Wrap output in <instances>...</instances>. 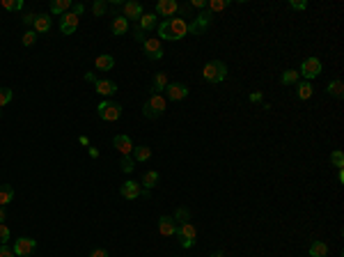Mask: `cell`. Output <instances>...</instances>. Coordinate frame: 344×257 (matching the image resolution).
I'll use <instances>...</instances> for the list:
<instances>
[{"label":"cell","instance_id":"6da1fadb","mask_svg":"<svg viewBox=\"0 0 344 257\" xmlns=\"http://www.w3.org/2000/svg\"><path fill=\"white\" fill-rule=\"evenodd\" d=\"M188 35V21L179 19V16H172L159 23V39L163 41H179Z\"/></svg>","mask_w":344,"mask_h":257},{"label":"cell","instance_id":"7a4b0ae2","mask_svg":"<svg viewBox=\"0 0 344 257\" xmlns=\"http://www.w3.org/2000/svg\"><path fill=\"white\" fill-rule=\"evenodd\" d=\"M202 78L206 83H223L227 78V65L225 62H220V60H211V62H206L205 69H202Z\"/></svg>","mask_w":344,"mask_h":257},{"label":"cell","instance_id":"3957f363","mask_svg":"<svg viewBox=\"0 0 344 257\" xmlns=\"http://www.w3.org/2000/svg\"><path fill=\"white\" fill-rule=\"evenodd\" d=\"M142 112H145V117H149V119L161 117V115L166 112V97H163V94H149V99L142 106Z\"/></svg>","mask_w":344,"mask_h":257},{"label":"cell","instance_id":"277c9868","mask_svg":"<svg viewBox=\"0 0 344 257\" xmlns=\"http://www.w3.org/2000/svg\"><path fill=\"white\" fill-rule=\"evenodd\" d=\"M97 115H99L103 122H117L119 117H122V106L117 104V101H101L99 106H97Z\"/></svg>","mask_w":344,"mask_h":257},{"label":"cell","instance_id":"5b68a950","mask_svg":"<svg viewBox=\"0 0 344 257\" xmlns=\"http://www.w3.org/2000/svg\"><path fill=\"white\" fill-rule=\"evenodd\" d=\"M211 21H213V14L209 12V9H202V12L195 16V19L188 23V33L191 35H202L209 30V26H211Z\"/></svg>","mask_w":344,"mask_h":257},{"label":"cell","instance_id":"8992f818","mask_svg":"<svg viewBox=\"0 0 344 257\" xmlns=\"http://www.w3.org/2000/svg\"><path fill=\"white\" fill-rule=\"evenodd\" d=\"M177 237L181 248H193L195 246V239H198V230L193 223H181L177 225Z\"/></svg>","mask_w":344,"mask_h":257},{"label":"cell","instance_id":"52a82bcc","mask_svg":"<svg viewBox=\"0 0 344 257\" xmlns=\"http://www.w3.org/2000/svg\"><path fill=\"white\" fill-rule=\"evenodd\" d=\"M298 76H303L305 80H312L321 76V60L319 58H305L301 62V69H298Z\"/></svg>","mask_w":344,"mask_h":257},{"label":"cell","instance_id":"ba28073f","mask_svg":"<svg viewBox=\"0 0 344 257\" xmlns=\"http://www.w3.org/2000/svg\"><path fill=\"white\" fill-rule=\"evenodd\" d=\"M12 251H14V255H19V257H30L34 251H37V241L30 239V237H19L16 241H14Z\"/></svg>","mask_w":344,"mask_h":257},{"label":"cell","instance_id":"9c48e42d","mask_svg":"<svg viewBox=\"0 0 344 257\" xmlns=\"http://www.w3.org/2000/svg\"><path fill=\"white\" fill-rule=\"evenodd\" d=\"M142 48H145V55L149 60H161L163 58V44H161L159 37H147L142 41Z\"/></svg>","mask_w":344,"mask_h":257},{"label":"cell","instance_id":"30bf717a","mask_svg":"<svg viewBox=\"0 0 344 257\" xmlns=\"http://www.w3.org/2000/svg\"><path fill=\"white\" fill-rule=\"evenodd\" d=\"M179 9V2L177 0H159L156 2V16H166V19H172Z\"/></svg>","mask_w":344,"mask_h":257},{"label":"cell","instance_id":"8fae6325","mask_svg":"<svg viewBox=\"0 0 344 257\" xmlns=\"http://www.w3.org/2000/svg\"><path fill=\"white\" fill-rule=\"evenodd\" d=\"M166 97L170 101H181V99H186V97H188V87H186L184 83H168Z\"/></svg>","mask_w":344,"mask_h":257},{"label":"cell","instance_id":"7c38bea8","mask_svg":"<svg viewBox=\"0 0 344 257\" xmlns=\"http://www.w3.org/2000/svg\"><path fill=\"white\" fill-rule=\"evenodd\" d=\"M113 147L117 149L122 156H129V154L133 152V143H131V138L126 136V133H117L113 138Z\"/></svg>","mask_w":344,"mask_h":257},{"label":"cell","instance_id":"4fadbf2b","mask_svg":"<svg viewBox=\"0 0 344 257\" xmlns=\"http://www.w3.org/2000/svg\"><path fill=\"white\" fill-rule=\"evenodd\" d=\"M76 28H78V16L71 12L62 14V19H60V30H62V35H73Z\"/></svg>","mask_w":344,"mask_h":257},{"label":"cell","instance_id":"5bb4252c","mask_svg":"<svg viewBox=\"0 0 344 257\" xmlns=\"http://www.w3.org/2000/svg\"><path fill=\"white\" fill-rule=\"evenodd\" d=\"M142 14H145V12H142V5H140V2H136V0L124 2V14H122V16H124L129 23H131V21H138Z\"/></svg>","mask_w":344,"mask_h":257},{"label":"cell","instance_id":"9a60e30c","mask_svg":"<svg viewBox=\"0 0 344 257\" xmlns=\"http://www.w3.org/2000/svg\"><path fill=\"white\" fill-rule=\"evenodd\" d=\"M94 90H97L101 97H113V94L117 92V83L110 78H99L94 83Z\"/></svg>","mask_w":344,"mask_h":257},{"label":"cell","instance_id":"2e32d148","mask_svg":"<svg viewBox=\"0 0 344 257\" xmlns=\"http://www.w3.org/2000/svg\"><path fill=\"white\" fill-rule=\"evenodd\" d=\"M119 193H122V198H126V200H136V198H140V193H142V188H140V184L138 182H124V184L119 186Z\"/></svg>","mask_w":344,"mask_h":257},{"label":"cell","instance_id":"e0dca14e","mask_svg":"<svg viewBox=\"0 0 344 257\" xmlns=\"http://www.w3.org/2000/svg\"><path fill=\"white\" fill-rule=\"evenodd\" d=\"M159 232L163 234V237L177 234V223H174V218L172 216H161L159 218Z\"/></svg>","mask_w":344,"mask_h":257},{"label":"cell","instance_id":"ac0fdd59","mask_svg":"<svg viewBox=\"0 0 344 257\" xmlns=\"http://www.w3.org/2000/svg\"><path fill=\"white\" fill-rule=\"evenodd\" d=\"M159 26V16L154 12H149V14H142L138 19V28L142 30V33H149V30H154V28Z\"/></svg>","mask_w":344,"mask_h":257},{"label":"cell","instance_id":"d6986e66","mask_svg":"<svg viewBox=\"0 0 344 257\" xmlns=\"http://www.w3.org/2000/svg\"><path fill=\"white\" fill-rule=\"evenodd\" d=\"M51 23H53L51 14H37V19H34V23H33V30L34 33H48V30H51Z\"/></svg>","mask_w":344,"mask_h":257},{"label":"cell","instance_id":"ffe728a7","mask_svg":"<svg viewBox=\"0 0 344 257\" xmlns=\"http://www.w3.org/2000/svg\"><path fill=\"white\" fill-rule=\"evenodd\" d=\"M166 87H168V73H166V72H159V73H154L152 94H161V92H166Z\"/></svg>","mask_w":344,"mask_h":257},{"label":"cell","instance_id":"44dd1931","mask_svg":"<svg viewBox=\"0 0 344 257\" xmlns=\"http://www.w3.org/2000/svg\"><path fill=\"white\" fill-rule=\"evenodd\" d=\"M94 67L99 69V72H110L115 67V58L113 55H108V53H103V55H97V60H94Z\"/></svg>","mask_w":344,"mask_h":257},{"label":"cell","instance_id":"7402d4cb","mask_svg":"<svg viewBox=\"0 0 344 257\" xmlns=\"http://www.w3.org/2000/svg\"><path fill=\"white\" fill-rule=\"evenodd\" d=\"M110 33L117 35V37L126 35V33H129V21H126L124 16H115L113 23H110Z\"/></svg>","mask_w":344,"mask_h":257},{"label":"cell","instance_id":"603a6c76","mask_svg":"<svg viewBox=\"0 0 344 257\" xmlns=\"http://www.w3.org/2000/svg\"><path fill=\"white\" fill-rule=\"evenodd\" d=\"M296 90H298V99H303V101H308L312 97V83L310 80H298L296 83Z\"/></svg>","mask_w":344,"mask_h":257},{"label":"cell","instance_id":"cb8c5ba5","mask_svg":"<svg viewBox=\"0 0 344 257\" xmlns=\"http://www.w3.org/2000/svg\"><path fill=\"white\" fill-rule=\"evenodd\" d=\"M140 184L145 186V191H152L154 186L159 184V172H156V170H147L145 175H142V182H140Z\"/></svg>","mask_w":344,"mask_h":257},{"label":"cell","instance_id":"d4e9b609","mask_svg":"<svg viewBox=\"0 0 344 257\" xmlns=\"http://www.w3.org/2000/svg\"><path fill=\"white\" fill-rule=\"evenodd\" d=\"M326 90H328V94H331V97H335V99H342V97H344V83L340 78L331 80V83L326 85Z\"/></svg>","mask_w":344,"mask_h":257},{"label":"cell","instance_id":"484cf974","mask_svg":"<svg viewBox=\"0 0 344 257\" xmlns=\"http://www.w3.org/2000/svg\"><path fill=\"white\" fill-rule=\"evenodd\" d=\"M14 200V186L12 184H0V207L9 205Z\"/></svg>","mask_w":344,"mask_h":257},{"label":"cell","instance_id":"4316f807","mask_svg":"<svg viewBox=\"0 0 344 257\" xmlns=\"http://www.w3.org/2000/svg\"><path fill=\"white\" fill-rule=\"evenodd\" d=\"M308 253H310V257H326L328 255V246H326V241H312Z\"/></svg>","mask_w":344,"mask_h":257},{"label":"cell","instance_id":"83f0119b","mask_svg":"<svg viewBox=\"0 0 344 257\" xmlns=\"http://www.w3.org/2000/svg\"><path fill=\"white\" fill-rule=\"evenodd\" d=\"M71 9V0H53L51 2V14H67Z\"/></svg>","mask_w":344,"mask_h":257},{"label":"cell","instance_id":"f1b7e54d","mask_svg":"<svg viewBox=\"0 0 344 257\" xmlns=\"http://www.w3.org/2000/svg\"><path fill=\"white\" fill-rule=\"evenodd\" d=\"M133 158L142 163V161H147V158H152V149H149V147H147V145L133 147Z\"/></svg>","mask_w":344,"mask_h":257},{"label":"cell","instance_id":"f546056e","mask_svg":"<svg viewBox=\"0 0 344 257\" xmlns=\"http://www.w3.org/2000/svg\"><path fill=\"white\" fill-rule=\"evenodd\" d=\"M280 80H282V85H296L298 83V72L296 69H287V72H282Z\"/></svg>","mask_w":344,"mask_h":257},{"label":"cell","instance_id":"4dcf8cb0","mask_svg":"<svg viewBox=\"0 0 344 257\" xmlns=\"http://www.w3.org/2000/svg\"><path fill=\"white\" fill-rule=\"evenodd\" d=\"M174 223L177 225H181V223H191V211L186 209V207H179L177 211H174Z\"/></svg>","mask_w":344,"mask_h":257},{"label":"cell","instance_id":"1f68e13d","mask_svg":"<svg viewBox=\"0 0 344 257\" xmlns=\"http://www.w3.org/2000/svg\"><path fill=\"white\" fill-rule=\"evenodd\" d=\"M0 5H2V9H7V12H21V9H23V0H2Z\"/></svg>","mask_w":344,"mask_h":257},{"label":"cell","instance_id":"d6a6232c","mask_svg":"<svg viewBox=\"0 0 344 257\" xmlns=\"http://www.w3.org/2000/svg\"><path fill=\"white\" fill-rule=\"evenodd\" d=\"M230 5V0H211V2H206V7H209V12H223L225 7Z\"/></svg>","mask_w":344,"mask_h":257},{"label":"cell","instance_id":"836d02e7","mask_svg":"<svg viewBox=\"0 0 344 257\" xmlns=\"http://www.w3.org/2000/svg\"><path fill=\"white\" fill-rule=\"evenodd\" d=\"M12 97H14V92L9 90V87H0V108L9 104V101H12Z\"/></svg>","mask_w":344,"mask_h":257},{"label":"cell","instance_id":"e575fe53","mask_svg":"<svg viewBox=\"0 0 344 257\" xmlns=\"http://www.w3.org/2000/svg\"><path fill=\"white\" fill-rule=\"evenodd\" d=\"M106 9H108L106 0H97V2L92 5V14H94V16H103V14H106Z\"/></svg>","mask_w":344,"mask_h":257},{"label":"cell","instance_id":"d590c367","mask_svg":"<svg viewBox=\"0 0 344 257\" xmlns=\"http://www.w3.org/2000/svg\"><path fill=\"white\" fill-rule=\"evenodd\" d=\"M331 163L335 165V168H340V170H342V165H344V154H342V149H335V152L331 154Z\"/></svg>","mask_w":344,"mask_h":257},{"label":"cell","instance_id":"8d00e7d4","mask_svg":"<svg viewBox=\"0 0 344 257\" xmlns=\"http://www.w3.org/2000/svg\"><path fill=\"white\" fill-rule=\"evenodd\" d=\"M119 168H122V172H133V168H136V161H133L131 156H122V163H119Z\"/></svg>","mask_w":344,"mask_h":257},{"label":"cell","instance_id":"74e56055","mask_svg":"<svg viewBox=\"0 0 344 257\" xmlns=\"http://www.w3.org/2000/svg\"><path fill=\"white\" fill-rule=\"evenodd\" d=\"M34 41H37V33H34V30H28V33L23 35V46H33Z\"/></svg>","mask_w":344,"mask_h":257},{"label":"cell","instance_id":"f35d334b","mask_svg":"<svg viewBox=\"0 0 344 257\" xmlns=\"http://www.w3.org/2000/svg\"><path fill=\"white\" fill-rule=\"evenodd\" d=\"M9 227H7L5 223H0V244H7V239H9Z\"/></svg>","mask_w":344,"mask_h":257},{"label":"cell","instance_id":"ab89813d","mask_svg":"<svg viewBox=\"0 0 344 257\" xmlns=\"http://www.w3.org/2000/svg\"><path fill=\"white\" fill-rule=\"evenodd\" d=\"M289 7H291V9H298V12H303V9H308V2H305V0H291Z\"/></svg>","mask_w":344,"mask_h":257},{"label":"cell","instance_id":"60d3db41","mask_svg":"<svg viewBox=\"0 0 344 257\" xmlns=\"http://www.w3.org/2000/svg\"><path fill=\"white\" fill-rule=\"evenodd\" d=\"M0 257H14V251L7 244H0Z\"/></svg>","mask_w":344,"mask_h":257},{"label":"cell","instance_id":"b9f144b4","mask_svg":"<svg viewBox=\"0 0 344 257\" xmlns=\"http://www.w3.org/2000/svg\"><path fill=\"white\" fill-rule=\"evenodd\" d=\"M191 9H193L191 5H179V9H177V12L181 14V19L186 21V16H188V14H191Z\"/></svg>","mask_w":344,"mask_h":257},{"label":"cell","instance_id":"7bdbcfd3","mask_svg":"<svg viewBox=\"0 0 344 257\" xmlns=\"http://www.w3.org/2000/svg\"><path fill=\"white\" fill-rule=\"evenodd\" d=\"M83 12H85V5H80V2H78V5H71V14H76L78 19L83 16Z\"/></svg>","mask_w":344,"mask_h":257},{"label":"cell","instance_id":"ee69618b","mask_svg":"<svg viewBox=\"0 0 344 257\" xmlns=\"http://www.w3.org/2000/svg\"><path fill=\"white\" fill-rule=\"evenodd\" d=\"M133 37H136V39H138V41H145V39H147V37H145V33H142V30H140L138 26L133 28Z\"/></svg>","mask_w":344,"mask_h":257},{"label":"cell","instance_id":"f6af8a7d","mask_svg":"<svg viewBox=\"0 0 344 257\" xmlns=\"http://www.w3.org/2000/svg\"><path fill=\"white\" fill-rule=\"evenodd\" d=\"M34 19H37V14H23V23H26V26H33Z\"/></svg>","mask_w":344,"mask_h":257},{"label":"cell","instance_id":"bcb514c9","mask_svg":"<svg viewBox=\"0 0 344 257\" xmlns=\"http://www.w3.org/2000/svg\"><path fill=\"white\" fill-rule=\"evenodd\" d=\"M90 257H108V251L106 248H97V251L90 253Z\"/></svg>","mask_w":344,"mask_h":257},{"label":"cell","instance_id":"7dc6e473","mask_svg":"<svg viewBox=\"0 0 344 257\" xmlns=\"http://www.w3.org/2000/svg\"><path fill=\"white\" fill-rule=\"evenodd\" d=\"M191 7H198V9H206V0H193Z\"/></svg>","mask_w":344,"mask_h":257},{"label":"cell","instance_id":"c3c4849f","mask_svg":"<svg viewBox=\"0 0 344 257\" xmlns=\"http://www.w3.org/2000/svg\"><path fill=\"white\" fill-rule=\"evenodd\" d=\"M250 101H252V104H259V101H262V92H252L250 94Z\"/></svg>","mask_w":344,"mask_h":257},{"label":"cell","instance_id":"681fc988","mask_svg":"<svg viewBox=\"0 0 344 257\" xmlns=\"http://www.w3.org/2000/svg\"><path fill=\"white\" fill-rule=\"evenodd\" d=\"M85 80H90V83H97L99 78H97V76H94V73L90 72V73H85Z\"/></svg>","mask_w":344,"mask_h":257},{"label":"cell","instance_id":"f907efd6","mask_svg":"<svg viewBox=\"0 0 344 257\" xmlns=\"http://www.w3.org/2000/svg\"><path fill=\"white\" fill-rule=\"evenodd\" d=\"M5 218H7V211H5V207H0V223H2Z\"/></svg>","mask_w":344,"mask_h":257},{"label":"cell","instance_id":"816d5d0a","mask_svg":"<svg viewBox=\"0 0 344 257\" xmlns=\"http://www.w3.org/2000/svg\"><path fill=\"white\" fill-rule=\"evenodd\" d=\"M209 257H225V255H223V253H220V251H213Z\"/></svg>","mask_w":344,"mask_h":257}]
</instances>
